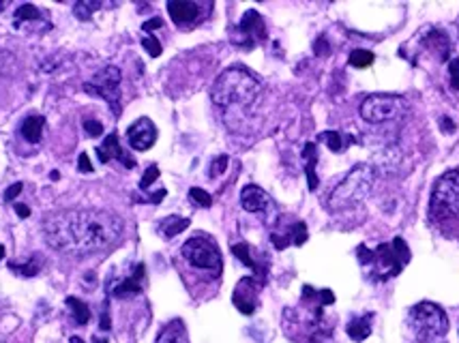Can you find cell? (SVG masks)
<instances>
[{
  "mask_svg": "<svg viewBox=\"0 0 459 343\" xmlns=\"http://www.w3.org/2000/svg\"><path fill=\"white\" fill-rule=\"evenodd\" d=\"M122 234V219L101 208H69L43 219L45 242L60 254L88 256L114 247Z\"/></svg>",
  "mask_w": 459,
  "mask_h": 343,
  "instance_id": "cell-1",
  "label": "cell"
},
{
  "mask_svg": "<svg viewBox=\"0 0 459 343\" xmlns=\"http://www.w3.org/2000/svg\"><path fill=\"white\" fill-rule=\"evenodd\" d=\"M260 95H262L260 78L245 67L226 69L210 88V99L221 110L228 127L232 124V120L247 118L249 112L256 108Z\"/></svg>",
  "mask_w": 459,
  "mask_h": 343,
  "instance_id": "cell-2",
  "label": "cell"
},
{
  "mask_svg": "<svg viewBox=\"0 0 459 343\" xmlns=\"http://www.w3.org/2000/svg\"><path fill=\"white\" fill-rule=\"evenodd\" d=\"M376 182V172L370 163H358L354 166L330 191L328 196V208L333 212H344L352 210L360 204H365L372 198Z\"/></svg>",
  "mask_w": 459,
  "mask_h": 343,
  "instance_id": "cell-3",
  "label": "cell"
},
{
  "mask_svg": "<svg viewBox=\"0 0 459 343\" xmlns=\"http://www.w3.org/2000/svg\"><path fill=\"white\" fill-rule=\"evenodd\" d=\"M408 326L418 341H434L449 333V318L440 305L425 300L410 309Z\"/></svg>",
  "mask_w": 459,
  "mask_h": 343,
  "instance_id": "cell-4",
  "label": "cell"
},
{
  "mask_svg": "<svg viewBox=\"0 0 459 343\" xmlns=\"http://www.w3.org/2000/svg\"><path fill=\"white\" fill-rule=\"evenodd\" d=\"M430 212L434 219H459V168L444 172L436 180Z\"/></svg>",
  "mask_w": 459,
  "mask_h": 343,
  "instance_id": "cell-5",
  "label": "cell"
},
{
  "mask_svg": "<svg viewBox=\"0 0 459 343\" xmlns=\"http://www.w3.org/2000/svg\"><path fill=\"white\" fill-rule=\"evenodd\" d=\"M408 114V101L400 95H372L360 103V116L370 124H395Z\"/></svg>",
  "mask_w": 459,
  "mask_h": 343,
  "instance_id": "cell-6",
  "label": "cell"
},
{
  "mask_svg": "<svg viewBox=\"0 0 459 343\" xmlns=\"http://www.w3.org/2000/svg\"><path fill=\"white\" fill-rule=\"evenodd\" d=\"M180 254L189 266H194L198 270H208V272L219 275L224 268V258H221L217 242L206 234L191 236L185 245H182Z\"/></svg>",
  "mask_w": 459,
  "mask_h": 343,
  "instance_id": "cell-7",
  "label": "cell"
},
{
  "mask_svg": "<svg viewBox=\"0 0 459 343\" xmlns=\"http://www.w3.org/2000/svg\"><path fill=\"white\" fill-rule=\"evenodd\" d=\"M410 262V249L402 236H397L391 245L382 242L374 249V275H378L382 282L402 272L404 264Z\"/></svg>",
  "mask_w": 459,
  "mask_h": 343,
  "instance_id": "cell-8",
  "label": "cell"
},
{
  "mask_svg": "<svg viewBox=\"0 0 459 343\" xmlns=\"http://www.w3.org/2000/svg\"><path fill=\"white\" fill-rule=\"evenodd\" d=\"M120 69L114 65L103 67L97 75L84 84V90L93 97H101L108 101L110 110L118 116L120 114Z\"/></svg>",
  "mask_w": 459,
  "mask_h": 343,
  "instance_id": "cell-9",
  "label": "cell"
},
{
  "mask_svg": "<svg viewBox=\"0 0 459 343\" xmlns=\"http://www.w3.org/2000/svg\"><path fill=\"white\" fill-rule=\"evenodd\" d=\"M262 41H266V24L258 11H247L232 30V43L240 50H254Z\"/></svg>",
  "mask_w": 459,
  "mask_h": 343,
  "instance_id": "cell-10",
  "label": "cell"
},
{
  "mask_svg": "<svg viewBox=\"0 0 459 343\" xmlns=\"http://www.w3.org/2000/svg\"><path fill=\"white\" fill-rule=\"evenodd\" d=\"M404 166V150L397 144V140H382L376 144L374 154H372V168L374 172L378 170L384 176H395L400 174Z\"/></svg>",
  "mask_w": 459,
  "mask_h": 343,
  "instance_id": "cell-11",
  "label": "cell"
},
{
  "mask_svg": "<svg viewBox=\"0 0 459 343\" xmlns=\"http://www.w3.org/2000/svg\"><path fill=\"white\" fill-rule=\"evenodd\" d=\"M232 302L245 316L256 314V309L260 305V284H258V279L256 277H242L234 288Z\"/></svg>",
  "mask_w": 459,
  "mask_h": 343,
  "instance_id": "cell-12",
  "label": "cell"
},
{
  "mask_svg": "<svg viewBox=\"0 0 459 343\" xmlns=\"http://www.w3.org/2000/svg\"><path fill=\"white\" fill-rule=\"evenodd\" d=\"M127 142H129V146H131L133 150H138V152H144V150L152 148V146H155V142H157V127H155V122H152L150 118H146V116L138 118V120L131 124V127L127 129Z\"/></svg>",
  "mask_w": 459,
  "mask_h": 343,
  "instance_id": "cell-13",
  "label": "cell"
},
{
  "mask_svg": "<svg viewBox=\"0 0 459 343\" xmlns=\"http://www.w3.org/2000/svg\"><path fill=\"white\" fill-rule=\"evenodd\" d=\"M168 13L178 28H194L202 20V7L194 0H170Z\"/></svg>",
  "mask_w": 459,
  "mask_h": 343,
  "instance_id": "cell-14",
  "label": "cell"
},
{
  "mask_svg": "<svg viewBox=\"0 0 459 343\" xmlns=\"http://www.w3.org/2000/svg\"><path fill=\"white\" fill-rule=\"evenodd\" d=\"M240 204L247 212H256V214H270L275 212V202L272 198L258 184H247L240 191Z\"/></svg>",
  "mask_w": 459,
  "mask_h": 343,
  "instance_id": "cell-15",
  "label": "cell"
},
{
  "mask_svg": "<svg viewBox=\"0 0 459 343\" xmlns=\"http://www.w3.org/2000/svg\"><path fill=\"white\" fill-rule=\"evenodd\" d=\"M97 154H99V161H101V163H110L112 159H116V161H120L125 168H136V161L129 159L127 154H125V150H122V146H120L116 133H110V136L103 140V144L97 148Z\"/></svg>",
  "mask_w": 459,
  "mask_h": 343,
  "instance_id": "cell-16",
  "label": "cell"
},
{
  "mask_svg": "<svg viewBox=\"0 0 459 343\" xmlns=\"http://www.w3.org/2000/svg\"><path fill=\"white\" fill-rule=\"evenodd\" d=\"M142 279H144V264H138L136 272L127 279H122V282L112 290V294L116 298H131L136 294H140L142 290Z\"/></svg>",
  "mask_w": 459,
  "mask_h": 343,
  "instance_id": "cell-17",
  "label": "cell"
},
{
  "mask_svg": "<svg viewBox=\"0 0 459 343\" xmlns=\"http://www.w3.org/2000/svg\"><path fill=\"white\" fill-rule=\"evenodd\" d=\"M155 343H189V333H187L185 322H182V320H172V322H168V324L159 330Z\"/></svg>",
  "mask_w": 459,
  "mask_h": 343,
  "instance_id": "cell-18",
  "label": "cell"
},
{
  "mask_svg": "<svg viewBox=\"0 0 459 343\" xmlns=\"http://www.w3.org/2000/svg\"><path fill=\"white\" fill-rule=\"evenodd\" d=\"M232 254L245 264V266H249L262 282L266 279V275H268V264H260L258 260H254V256H252V247H249V242H238V245H232Z\"/></svg>",
  "mask_w": 459,
  "mask_h": 343,
  "instance_id": "cell-19",
  "label": "cell"
},
{
  "mask_svg": "<svg viewBox=\"0 0 459 343\" xmlns=\"http://www.w3.org/2000/svg\"><path fill=\"white\" fill-rule=\"evenodd\" d=\"M43 127H45V118L39 114H33L22 120L20 124V133L28 144H39L41 136H43Z\"/></svg>",
  "mask_w": 459,
  "mask_h": 343,
  "instance_id": "cell-20",
  "label": "cell"
},
{
  "mask_svg": "<svg viewBox=\"0 0 459 343\" xmlns=\"http://www.w3.org/2000/svg\"><path fill=\"white\" fill-rule=\"evenodd\" d=\"M425 45H427V50H432L438 56V60L449 58L451 43H449V37L442 33V30H432V33L425 37Z\"/></svg>",
  "mask_w": 459,
  "mask_h": 343,
  "instance_id": "cell-21",
  "label": "cell"
},
{
  "mask_svg": "<svg viewBox=\"0 0 459 343\" xmlns=\"http://www.w3.org/2000/svg\"><path fill=\"white\" fill-rule=\"evenodd\" d=\"M372 322H374V314H365V316L354 318L346 328L348 337L354 339V341H365L367 337L372 335Z\"/></svg>",
  "mask_w": 459,
  "mask_h": 343,
  "instance_id": "cell-22",
  "label": "cell"
},
{
  "mask_svg": "<svg viewBox=\"0 0 459 343\" xmlns=\"http://www.w3.org/2000/svg\"><path fill=\"white\" fill-rule=\"evenodd\" d=\"M303 159L307 161L305 172H307V182H309V191L318 189V176H316V163H318V150L314 142H307L303 148Z\"/></svg>",
  "mask_w": 459,
  "mask_h": 343,
  "instance_id": "cell-23",
  "label": "cell"
},
{
  "mask_svg": "<svg viewBox=\"0 0 459 343\" xmlns=\"http://www.w3.org/2000/svg\"><path fill=\"white\" fill-rule=\"evenodd\" d=\"M189 219L187 217H176V214H172V217H166V219L159 224V232L166 236V238H174V236H178L180 232H185L187 228H189Z\"/></svg>",
  "mask_w": 459,
  "mask_h": 343,
  "instance_id": "cell-24",
  "label": "cell"
},
{
  "mask_svg": "<svg viewBox=\"0 0 459 343\" xmlns=\"http://www.w3.org/2000/svg\"><path fill=\"white\" fill-rule=\"evenodd\" d=\"M41 20V11L35 7V5H22L17 11H15V28H22L24 24L28 22H39Z\"/></svg>",
  "mask_w": 459,
  "mask_h": 343,
  "instance_id": "cell-25",
  "label": "cell"
},
{
  "mask_svg": "<svg viewBox=\"0 0 459 343\" xmlns=\"http://www.w3.org/2000/svg\"><path fill=\"white\" fill-rule=\"evenodd\" d=\"M67 305H69V309H71L75 324H86V322L90 320V311H88V305H86L84 300H80V298H75V296H69V298H67Z\"/></svg>",
  "mask_w": 459,
  "mask_h": 343,
  "instance_id": "cell-26",
  "label": "cell"
},
{
  "mask_svg": "<svg viewBox=\"0 0 459 343\" xmlns=\"http://www.w3.org/2000/svg\"><path fill=\"white\" fill-rule=\"evenodd\" d=\"M101 7H103L101 3H93V0H80V3H75V7H73V13L80 22H88L90 17H93V13Z\"/></svg>",
  "mask_w": 459,
  "mask_h": 343,
  "instance_id": "cell-27",
  "label": "cell"
},
{
  "mask_svg": "<svg viewBox=\"0 0 459 343\" xmlns=\"http://www.w3.org/2000/svg\"><path fill=\"white\" fill-rule=\"evenodd\" d=\"M41 264H43V260H41V256H33L30 258L26 264H9V268L11 270H15L17 275H22V277H35L37 272H39V268H41Z\"/></svg>",
  "mask_w": 459,
  "mask_h": 343,
  "instance_id": "cell-28",
  "label": "cell"
},
{
  "mask_svg": "<svg viewBox=\"0 0 459 343\" xmlns=\"http://www.w3.org/2000/svg\"><path fill=\"white\" fill-rule=\"evenodd\" d=\"M374 60H376L374 52H367V50H354V52L350 54V65H352V67H356V69H365V67H370Z\"/></svg>",
  "mask_w": 459,
  "mask_h": 343,
  "instance_id": "cell-29",
  "label": "cell"
},
{
  "mask_svg": "<svg viewBox=\"0 0 459 343\" xmlns=\"http://www.w3.org/2000/svg\"><path fill=\"white\" fill-rule=\"evenodd\" d=\"M318 138H320V142H324V144L328 146V150H333V152H340V150L344 148V136L337 133V131H324V133H320Z\"/></svg>",
  "mask_w": 459,
  "mask_h": 343,
  "instance_id": "cell-30",
  "label": "cell"
},
{
  "mask_svg": "<svg viewBox=\"0 0 459 343\" xmlns=\"http://www.w3.org/2000/svg\"><path fill=\"white\" fill-rule=\"evenodd\" d=\"M189 198H191L198 206H202V208H210V206H212V198H210L204 189H200V187H194V189H189Z\"/></svg>",
  "mask_w": 459,
  "mask_h": 343,
  "instance_id": "cell-31",
  "label": "cell"
},
{
  "mask_svg": "<svg viewBox=\"0 0 459 343\" xmlns=\"http://www.w3.org/2000/svg\"><path fill=\"white\" fill-rule=\"evenodd\" d=\"M142 48L152 56V58H157V56H161V43H159V39L157 37H152V35H146L144 39H142Z\"/></svg>",
  "mask_w": 459,
  "mask_h": 343,
  "instance_id": "cell-32",
  "label": "cell"
},
{
  "mask_svg": "<svg viewBox=\"0 0 459 343\" xmlns=\"http://www.w3.org/2000/svg\"><path fill=\"white\" fill-rule=\"evenodd\" d=\"M84 131L90 136V138H99L101 133H103V124L99 122V120H95V118H84Z\"/></svg>",
  "mask_w": 459,
  "mask_h": 343,
  "instance_id": "cell-33",
  "label": "cell"
},
{
  "mask_svg": "<svg viewBox=\"0 0 459 343\" xmlns=\"http://www.w3.org/2000/svg\"><path fill=\"white\" fill-rule=\"evenodd\" d=\"M159 178V168L157 166H150L148 170H146V174L142 176V180H140V189L142 191H148V187L155 182Z\"/></svg>",
  "mask_w": 459,
  "mask_h": 343,
  "instance_id": "cell-34",
  "label": "cell"
},
{
  "mask_svg": "<svg viewBox=\"0 0 459 343\" xmlns=\"http://www.w3.org/2000/svg\"><path fill=\"white\" fill-rule=\"evenodd\" d=\"M228 168V154H219V157L210 163V178H217L226 172Z\"/></svg>",
  "mask_w": 459,
  "mask_h": 343,
  "instance_id": "cell-35",
  "label": "cell"
},
{
  "mask_svg": "<svg viewBox=\"0 0 459 343\" xmlns=\"http://www.w3.org/2000/svg\"><path fill=\"white\" fill-rule=\"evenodd\" d=\"M449 75H451V86L459 90V58H453L449 62Z\"/></svg>",
  "mask_w": 459,
  "mask_h": 343,
  "instance_id": "cell-36",
  "label": "cell"
},
{
  "mask_svg": "<svg viewBox=\"0 0 459 343\" xmlns=\"http://www.w3.org/2000/svg\"><path fill=\"white\" fill-rule=\"evenodd\" d=\"M78 168H80V172H84V174H90V172H93V163H90V159H88V154H86V152L80 154Z\"/></svg>",
  "mask_w": 459,
  "mask_h": 343,
  "instance_id": "cell-37",
  "label": "cell"
},
{
  "mask_svg": "<svg viewBox=\"0 0 459 343\" xmlns=\"http://www.w3.org/2000/svg\"><path fill=\"white\" fill-rule=\"evenodd\" d=\"M22 189H24V184H22V182L11 184L9 189H7V194H5V200H7V202H13V200L22 194Z\"/></svg>",
  "mask_w": 459,
  "mask_h": 343,
  "instance_id": "cell-38",
  "label": "cell"
},
{
  "mask_svg": "<svg viewBox=\"0 0 459 343\" xmlns=\"http://www.w3.org/2000/svg\"><path fill=\"white\" fill-rule=\"evenodd\" d=\"M314 50H316V54H318V56H326V54L330 52V48H328V43H326V39H324V37H320V39L314 43Z\"/></svg>",
  "mask_w": 459,
  "mask_h": 343,
  "instance_id": "cell-39",
  "label": "cell"
},
{
  "mask_svg": "<svg viewBox=\"0 0 459 343\" xmlns=\"http://www.w3.org/2000/svg\"><path fill=\"white\" fill-rule=\"evenodd\" d=\"M161 26H163V20H161V17H155V20H148V22H144V24H142V30H144V33H150V30L161 28Z\"/></svg>",
  "mask_w": 459,
  "mask_h": 343,
  "instance_id": "cell-40",
  "label": "cell"
},
{
  "mask_svg": "<svg viewBox=\"0 0 459 343\" xmlns=\"http://www.w3.org/2000/svg\"><path fill=\"white\" fill-rule=\"evenodd\" d=\"M110 307H108V302H105V307H103V314H101V330H110L112 328V324H110V311H108Z\"/></svg>",
  "mask_w": 459,
  "mask_h": 343,
  "instance_id": "cell-41",
  "label": "cell"
},
{
  "mask_svg": "<svg viewBox=\"0 0 459 343\" xmlns=\"http://www.w3.org/2000/svg\"><path fill=\"white\" fill-rule=\"evenodd\" d=\"M15 212L22 217V219H26V217H30V208L26 204H15Z\"/></svg>",
  "mask_w": 459,
  "mask_h": 343,
  "instance_id": "cell-42",
  "label": "cell"
},
{
  "mask_svg": "<svg viewBox=\"0 0 459 343\" xmlns=\"http://www.w3.org/2000/svg\"><path fill=\"white\" fill-rule=\"evenodd\" d=\"M440 124H442V129H444L446 133H453V131H455V124H453V122H451V118H446V116L440 120Z\"/></svg>",
  "mask_w": 459,
  "mask_h": 343,
  "instance_id": "cell-43",
  "label": "cell"
},
{
  "mask_svg": "<svg viewBox=\"0 0 459 343\" xmlns=\"http://www.w3.org/2000/svg\"><path fill=\"white\" fill-rule=\"evenodd\" d=\"M69 343H86V341H84L82 337H71V339H69Z\"/></svg>",
  "mask_w": 459,
  "mask_h": 343,
  "instance_id": "cell-44",
  "label": "cell"
},
{
  "mask_svg": "<svg viewBox=\"0 0 459 343\" xmlns=\"http://www.w3.org/2000/svg\"><path fill=\"white\" fill-rule=\"evenodd\" d=\"M93 343H108V339H99V337H95Z\"/></svg>",
  "mask_w": 459,
  "mask_h": 343,
  "instance_id": "cell-45",
  "label": "cell"
},
{
  "mask_svg": "<svg viewBox=\"0 0 459 343\" xmlns=\"http://www.w3.org/2000/svg\"><path fill=\"white\" fill-rule=\"evenodd\" d=\"M3 256H5V247L0 245V260H3Z\"/></svg>",
  "mask_w": 459,
  "mask_h": 343,
  "instance_id": "cell-46",
  "label": "cell"
},
{
  "mask_svg": "<svg viewBox=\"0 0 459 343\" xmlns=\"http://www.w3.org/2000/svg\"><path fill=\"white\" fill-rule=\"evenodd\" d=\"M0 343H5V341H3V339H0Z\"/></svg>",
  "mask_w": 459,
  "mask_h": 343,
  "instance_id": "cell-47",
  "label": "cell"
}]
</instances>
